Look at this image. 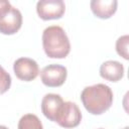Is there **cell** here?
<instances>
[{
	"label": "cell",
	"instance_id": "obj_4",
	"mask_svg": "<svg viewBox=\"0 0 129 129\" xmlns=\"http://www.w3.org/2000/svg\"><path fill=\"white\" fill-rule=\"evenodd\" d=\"M67 68L60 64L52 63L44 67L40 73V79L44 86L49 88L60 87L67 80Z\"/></svg>",
	"mask_w": 129,
	"mask_h": 129
},
{
	"label": "cell",
	"instance_id": "obj_1",
	"mask_svg": "<svg viewBox=\"0 0 129 129\" xmlns=\"http://www.w3.org/2000/svg\"><path fill=\"white\" fill-rule=\"evenodd\" d=\"M81 100L85 109L93 115L105 113L113 103V92L105 84L86 87L81 93Z\"/></svg>",
	"mask_w": 129,
	"mask_h": 129
},
{
	"label": "cell",
	"instance_id": "obj_12",
	"mask_svg": "<svg viewBox=\"0 0 129 129\" xmlns=\"http://www.w3.org/2000/svg\"><path fill=\"white\" fill-rule=\"evenodd\" d=\"M128 42H129V36L127 34L120 36L116 41V51L120 56H122L125 59L129 58V56H128Z\"/></svg>",
	"mask_w": 129,
	"mask_h": 129
},
{
	"label": "cell",
	"instance_id": "obj_13",
	"mask_svg": "<svg viewBox=\"0 0 129 129\" xmlns=\"http://www.w3.org/2000/svg\"><path fill=\"white\" fill-rule=\"evenodd\" d=\"M11 86L10 75L0 66V94L6 93Z\"/></svg>",
	"mask_w": 129,
	"mask_h": 129
},
{
	"label": "cell",
	"instance_id": "obj_2",
	"mask_svg": "<svg viewBox=\"0 0 129 129\" xmlns=\"http://www.w3.org/2000/svg\"><path fill=\"white\" fill-rule=\"evenodd\" d=\"M42 46L50 58H64L71 51L70 39L63 28L58 25H51L43 30Z\"/></svg>",
	"mask_w": 129,
	"mask_h": 129
},
{
	"label": "cell",
	"instance_id": "obj_7",
	"mask_svg": "<svg viewBox=\"0 0 129 129\" xmlns=\"http://www.w3.org/2000/svg\"><path fill=\"white\" fill-rule=\"evenodd\" d=\"M13 71L19 80L30 82L38 76L39 68L34 59L29 57H20L14 61Z\"/></svg>",
	"mask_w": 129,
	"mask_h": 129
},
{
	"label": "cell",
	"instance_id": "obj_9",
	"mask_svg": "<svg viewBox=\"0 0 129 129\" xmlns=\"http://www.w3.org/2000/svg\"><path fill=\"white\" fill-rule=\"evenodd\" d=\"M90 6L93 14L96 17L108 19L115 14L118 2L116 0H92Z\"/></svg>",
	"mask_w": 129,
	"mask_h": 129
},
{
	"label": "cell",
	"instance_id": "obj_16",
	"mask_svg": "<svg viewBox=\"0 0 129 129\" xmlns=\"http://www.w3.org/2000/svg\"><path fill=\"white\" fill-rule=\"evenodd\" d=\"M99 129H103V128H99Z\"/></svg>",
	"mask_w": 129,
	"mask_h": 129
},
{
	"label": "cell",
	"instance_id": "obj_3",
	"mask_svg": "<svg viewBox=\"0 0 129 129\" xmlns=\"http://www.w3.org/2000/svg\"><path fill=\"white\" fill-rule=\"evenodd\" d=\"M22 25L21 12L13 7L9 1L0 0V32L11 35L16 33Z\"/></svg>",
	"mask_w": 129,
	"mask_h": 129
},
{
	"label": "cell",
	"instance_id": "obj_15",
	"mask_svg": "<svg viewBox=\"0 0 129 129\" xmlns=\"http://www.w3.org/2000/svg\"><path fill=\"white\" fill-rule=\"evenodd\" d=\"M123 129H128V127H125V128H123Z\"/></svg>",
	"mask_w": 129,
	"mask_h": 129
},
{
	"label": "cell",
	"instance_id": "obj_10",
	"mask_svg": "<svg viewBox=\"0 0 129 129\" xmlns=\"http://www.w3.org/2000/svg\"><path fill=\"white\" fill-rule=\"evenodd\" d=\"M100 76L110 82H118L124 76V67L117 60H107L100 67Z\"/></svg>",
	"mask_w": 129,
	"mask_h": 129
},
{
	"label": "cell",
	"instance_id": "obj_5",
	"mask_svg": "<svg viewBox=\"0 0 129 129\" xmlns=\"http://www.w3.org/2000/svg\"><path fill=\"white\" fill-rule=\"evenodd\" d=\"M66 11L62 0H40L36 4V12L42 20L59 19Z\"/></svg>",
	"mask_w": 129,
	"mask_h": 129
},
{
	"label": "cell",
	"instance_id": "obj_8",
	"mask_svg": "<svg viewBox=\"0 0 129 129\" xmlns=\"http://www.w3.org/2000/svg\"><path fill=\"white\" fill-rule=\"evenodd\" d=\"M64 101L57 94H46L41 101V112L43 115L50 121L55 122L61 109Z\"/></svg>",
	"mask_w": 129,
	"mask_h": 129
},
{
	"label": "cell",
	"instance_id": "obj_14",
	"mask_svg": "<svg viewBox=\"0 0 129 129\" xmlns=\"http://www.w3.org/2000/svg\"><path fill=\"white\" fill-rule=\"evenodd\" d=\"M0 129H8L6 126H3V125H0Z\"/></svg>",
	"mask_w": 129,
	"mask_h": 129
},
{
	"label": "cell",
	"instance_id": "obj_11",
	"mask_svg": "<svg viewBox=\"0 0 129 129\" xmlns=\"http://www.w3.org/2000/svg\"><path fill=\"white\" fill-rule=\"evenodd\" d=\"M18 129H43L39 118L34 114L23 115L18 122Z\"/></svg>",
	"mask_w": 129,
	"mask_h": 129
},
{
	"label": "cell",
	"instance_id": "obj_6",
	"mask_svg": "<svg viewBox=\"0 0 129 129\" xmlns=\"http://www.w3.org/2000/svg\"><path fill=\"white\" fill-rule=\"evenodd\" d=\"M82 120V113L78 105L74 102H64L62 109L56 119V123L62 128H75L79 126Z\"/></svg>",
	"mask_w": 129,
	"mask_h": 129
}]
</instances>
